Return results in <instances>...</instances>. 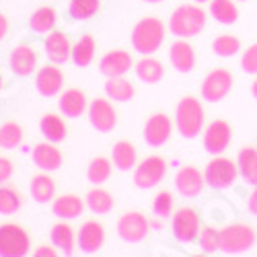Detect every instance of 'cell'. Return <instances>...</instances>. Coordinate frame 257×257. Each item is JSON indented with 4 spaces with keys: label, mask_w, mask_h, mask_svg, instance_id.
<instances>
[{
    "label": "cell",
    "mask_w": 257,
    "mask_h": 257,
    "mask_svg": "<svg viewBox=\"0 0 257 257\" xmlns=\"http://www.w3.org/2000/svg\"><path fill=\"white\" fill-rule=\"evenodd\" d=\"M208 15L198 5H179L169 19V31L177 37H194L206 29Z\"/></svg>",
    "instance_id": "cell-1"
},
{
    "label": "cell",
    "mask_w": 257,
    "mask_h": 257,
    "mask_svg": "<svg viewBox=\"0 0 257 257\" xmlns=\"http://www.w3.org/2000/svg\"><path fill=\"white\" fill-rule=\"evenodd\" d=\"M165 23L159 17H144L132 29V46L138 54L151 56L165 44Z\"/></svg>",
    "instance_id": "cell-2"
},
{
    "label": "cell",
    "mask_w": 257,
    "mask_h": 257,
    "mask_svg": "<svg viewBox=\"0 0 257 257\" xmlns=\"http://www.w3.org/2000/svg\"><path fill=\"white\" fill-rule=\"evenodd\" d=\"M206 123V111L196 97H183L175 109V127L183 138H196Z\"/></svg>",
    "instance_id": "cell-3"
},
{
    "label": "cell",
    "mask_w": 257,
    "mask_h": 257,
    "mask_svg": "<svg viewBox=\"0 0 257 257\" xmlns=\"http://www.w3.org/2000/svg\"><path fill=\"white\" fill-rule=\"evenodd\" d=\"M257 241V232L251 224L245 222H232L220 230V251L239 255L249 251Z\"/></svg>",
    "instance_id": "cell-4"
},
{
    "label": "cell",
    "mask_w": 257,
    "mask_h": 257,
    "mask_svg": "<svg viewBox=\"0 0 257 257\" xmlns=\"http://www.w3.org/2000/svg\"><path fill=\"white\" fill-rule=\"evenodd\" d=\"M31 251L29 232L15 222L0 224V257H27Z\"/></svg>",
    "instance_id": "cell-5"
},
{
    "label": "cell",
    "mask_w": 257,
    "mask_h": 257,
    "mask_svg": "<svg viewBox=\"0 0 257 257\" xmlns=\"http://www.w3.org/2000/svg\"><path fill=\"white\" fill-rule=\"evenodd\" d=\"M237 175H239L237 163L226 159V157H220V155L214 157L206 165V171H204L206 183L212 189H228L234 183V179H237Z\"/></svg>",
    "instance_id": "cell-6"
},
{
    "label": "cell",
    "mask_w": 257,
    "mask_h": 257,
    "mask_svg": "<svg viewBox=\"0 0 257 257\" xmlns=\"http://www.w3.org/2000/svg\"><path fill=\"white\" fill-rule=\"evenodd\" d=\"M167 175V161L159 155H151L134 167V185L140 189H153Z\"/></svg>",
    "instance_id": "cell-7"
},
{
    "label": "cell",
    "mask_w": 257,
    "mask_h": 257,
    "mask_svg": "<svg viewBox=\"0 0 257 257\" xmlns=\"http://www.w3.org/2000/svg\"><path fill=\"white\" fill-rule=\"evenodd\" d=\"M148 230H151V220H148L142 212L130 210L123 212L117 218V234L125 243H140L146 239Z\"/></svg>",
    "instance_id": "cell-8"
},
{
    "label": "cell",
    "mask_w": 257,
    "mask_h": 257,
    "mask_svg": "<svg viewBox=\"0 0 257 257\" xmlns=\"http://www.w3.org/2000/svg\"><path fill=\"white\" fill-rule=\"evenodd\" d=\"M173 237L181 243H191L200 237V230H202V224H200V216L198 212L191 208V206H183L179 210H175L173 214Z\"/></svg>",
    "instance_id": "cell-9"
},
{
    "label": "cell",
    "mask_w": 257,
    "mask_h": 257,
    "mask_svg": "<svg viewBox=\"0 0 257 257\" xmlns=\"http://www.w3.org/2000/svg\"><path fill=\"white\" fill-rule=\"evenodd\" d=\"M232 89V74L226 68H214L202 80V97L210 103L222 101Z\"/></svg>",
    "instance_id": "cell-10"
},
{
    "label": "cell",
    "mask_w": 257,
    "mask_h": 257,
    "mask_svg": "<svg viewBox=\"0 0 257 257\" xmlns=\"http://www.w3.org/2000/svg\"><path fill=\"white\" fill-rule=\"evenodd\" d=\"M175 121L171 119L167 113H153L144 123V140L148 146L153 148H161L169 142L171 134H173Z\"/></svg>",
    "instance_id": "cell-11"
},
{
    "label": "cell",
    "mask_w": 257,
    "mask_h": 257,
    "mask_svg": "<svg viewBox=\"0 0 257 257\" xmlns=\"http://www.w3.org/2000/svg\"><path fill=\"white\" fill-rule=\"evenodd\" d=\"M89 121L97 132H111L117 125V111L109 97H97L89 105Z\"/></svg>",
    "instance_id": "cell-12"
},
{
    "label": "cell",
    "mask_w": 257,
    "mask_h": 257,
    "mask_svg": "<svg viewBox=\"0 0 257 257\" xmlns=\"http://www.w3.org/2000/svg\"><path fill=\"white\" fill-rule=\"evenodd\" d=\"M230 138H232V130H230V123L224 119H214L210 121V125L204 130V148L206 153L210 155H222L226 148L230 146Z\"/></svg>",
    "instance_id": "cell-13"
},
{
    "label": "cell",
    "mask_w": 257,
    "mask_h": 257,
    "mask_svg": "<svg viewBox=\"0 0 257 257\" xmlns=\"http://www.w3.org/2000/svg\"><path fill=\"white\" fill-rule=\"evenodd\" d=\"M132 66H134V60L127 50H109L107 54H103L99 62V72L107 78L125 76L132 70Z\"/></svg>",
    "instance_id": "cell-14"
},
{
    "label": "cell",
    "mask_w": 257,
    "mask_h": 257,
    "mask_svg": "<svg viewBox=\"0 0 257 257\" xmlns=\"http://www.w3.org/2000/svg\"><path fill=\"white\" fill-rule=\"evenodd\" d=\"M206 183L204 173L194 165H183L175 175V189L183 198H196L202 194Z\"/></svg>",
    "instance_id": "cell-15"
},
{
    "label": "cell",
    "mask_w": 257,
    "mask_h": 257,
    "mask_svg": "<svg viewBox=\"0 0 257 257\" xmlns=\"http://www.w3.org/2000/svg\"><path fill=\"white\" fill-rule=\"evenodd\" d=\"M35 89L44 97H54L60 95L64 89V72L60 70L58 64H46L37 70L35 76Z\"/></svg>",
    "instance_id": "cell-16"
},
{
    "label": "cell",
    "mask_w": 257,
    "mask_h": 257,
    "mask_svg": "<svg viewBox=\"0 0 257 257\" xmlns=\"http://www.w3.org/2000/svg\"><path fill=\"white\" fill-rule=\"evenodd\" d=\"M39 54L31 44H19L9 58V66L17 76H31L37 68Z\"/></svg>",
    "instance_id": "cell-17"
},
{
    "label": "cell",
    "mask_w": 257,
    "mask_h": 257,
    "mask_svg": "<svg viewBox=\"0 0 257 257\" xmlns=\"http://www.w3.org/2000/svg\"><path fill=\"white\" fill-rule=\"evenodd\" d=\"M72 46L74 44H70V37L64 31H56V29L48 33L44 39V48H46L50 62L58 64V66L60 64H66L72 58Z\"/></svg>",
    "instance_id": "cell-18"
},
{
    "label": "cell",
    "mask_w": 257,
    "mask_h": 257,
    "mask_svg": "<svg viewBox=\"0 0 257 257\" xmlns=\"http://www.w3.org/2000/svg\"><path fill=\"white\" fill-rule=\"evenodd\" d=\"M76 241L84 253H97L105 243V226L99 220L82 222L76 232Z\"/></svg>",
    "instance_id": "cell-19"
},
{
    "label": "cell",
    "mask_w": 257,
    "mask_h": 257,
    "mask_svg": "<svg viewBox=\"0 0 257 257\" xmlns=\"http://www.w3.org/2000/svg\"><path fill=\"white\" fill-rule=\"evenodd\" d=\"M169 60H171V66H173L177 72L187 74L196 68V50L194 46L185 41L183 37L173 41L169 48Z\"/></svg>",
    "instance_id": "cell-20"
},
{
    "label": "cell",
    "mask_w": 257,
    "mask_h": 257,
    "mask_svg": "<svg viewBox=\"0 0 257 257\" xmlns=\"http://www.w3.org/2000/svg\"><path fill=\"white\" fill-rule=\"evenodd\" d=\"M31 157H33V163L41 171H48V173L58 171L62 167V161H64L60 148L54 142H39V144H35L33 151H31Z\"/></svg>",
    "instance_id": "cell-21"
},
{
    "label": "cell",
    "mask_w": 257,
    "mask_h": 257,
    "mask_svg": "<svg viewBox=\"0 0 257 257\" xmlns=\"http://www.w3.org/2000/svg\"><path fill=\"white\" fill-rule=\"evenodd\" d=\"M58 107L66 117L76 119V117H80L84 111H87L89 99H87V95H84V91H80V89H66V91L60 93Z\"/></svg>",
    "instance_id": "cell-22"
},
{
    "label": "cell",
    "mask_w": 257,
    "mask_h": 257,
    "mask_svg": "<svg viewBox=\"0 0 257 257\" xmlns=\"http://www.w3.org/2000/svg\"><path fill=\"white\" fill-rule=\"evenodd\" d=\"M84 206H87V202H84L80 196H76V194H62V196L54 198L52 212L56 214L60 220H74V218H78L80 214L84 212Z\"/></svg>",
    "instance_id": "cell-23"
},
{
    "label": "cell",
    "mask_w": 257,
    "mask_h": 257,
    "mask_svg": "<svg viewBox=\"0 0 257 257\" xmlns=\"http://www.w3.org/2000/svg\"><path fill=\"white\" fill-rule=\"evenodd\" d=\"M50 239H52L54 247H58L64 255H68V257L74 253V249H76V245H78V241H76V232H74V228H72L66 220L56 222V224L52 226V230H50Z\"/></svg>",
    "instance_id": "cell-24"
},
{
    "label": "cell",
    "mask_w": 257,
    "mask_h": 257,
    "mask_svg": "<svg viewBox=\"0 0 257 257\" xmlns=\"http://www.w3.org/2000/svg\"><path fill=\"white\" fill-rule=\"evenodd\" d=\"M111 163L119 171H132L138 165V151L132 142L117 140L111 148Z\"/></svg>",
    "instance_id": "cell-25"
},
{
    "label": "cell",
    "mask_w": 257,
    "mask_h": 257,
    "mask_svg": "<svg viewBox=\"0 0 257 257\" xmlns=\"http://www.w3.org/2000/svg\"><path fill=\"white\" fill-rule=\"evenodd\" d=\"M29 194L37 204L54 202V198H56V181H54V177L48 175V171L46 173L35 175L31 179V183H29Z\"/></svg>",
    "instance_id": "cell-26"
},
{
    "label": "cell",
    "mask_w": 257,
    "mask_h": 257,
    "mask_svg": "<svg viewBox=\"0 0 257 257\" xmlns=\"http://www.w3.org/2000/svg\"><path fill=\"white\" fill-rule=\"evenodd\" d=\"M136 76H138L142 82H146V84H157V82H161L163 76H165L163 62L157 60V58H153V54L140 58V60L136 62Z\"/></svg>",
    "instance_id": "cell-27"
},
{
    "label": "cell",
    "mask_w": 257,
    "mask_h": 257,
    "mask_svg": "<svg viewBox=\"0 0 257 257\" xmlns=\"http://www.w3.org/2000/svg\"><path fill=\"white\" fill-rule=\"evenodd\" d=\"M56 23H58V13H56V9H52V7H39V9H35V11L31 13V17H29V27H31V31H33V33H39V35L52 33L54 27H56Z\"/></svg>",
    "instance_id": "cell-28"
},
{
    "label": "cell",
    "mask_w": 257,
    "mask_h": 257,
    "mask_svg": "<svg viewBox=\"0 0 257 257\" xmlns=\"http://www.w3.org/2000/svg\"><path fill=\"white\" fill-rule=\"evenodd\" d=\"M39 130H41V134H44V138L48 142H54V144L62 142L68 134L66 121H64L62 115H58V113H46L44 117H41Z\"/></svg>",
    "instance_id": "cell-29"
},
{
    "label": "cell",
    "mask_w": 257,
    "mask_h": 257,
    "mask_svg": "<svg viewBox=\"0 0 257 257\" xmlns=\"http://www.w3.org/2000/svg\"><path fill=\"white\" fill-rule=\"evenodd\" d=\"M105 95L111 101L127 103V101L134 99L136 87L123 76H113V78H107V82H105Z\"/></svg>",
    "instance_id": "cell-30"
},
{
    "label": "cell",
    "mask_w": 257,
    "mask_h": 257,
    "mask_svg": "<svg viewBox=\"0 0 257 257\" xmlns=\"http://www.w3.org/2000/svg\"><path fill=\"white\" fill-rule=\"evenodd\" d=\"M97 54V41L93 35H80L78 41L72 46V62L80 68H87L89 64L95 60Z\"/></svg>",
    "instance_id": "cell-31"
},
{
    "label": "cell",
    "mask_w": 257,
    "mask_h": 257,
    "mask_svg": "<svg viewBox=\"0 0 257 257\" xmlns=\"http://www.w3.org/2000/svg\"><path fill=\"white\" fill-rule=\"evenodd\" d=\"M237 167H239V175L247 183L257 185V148L255 146L241 148L239 159H237Z\"/></svg>",
    "instance_id": "cell-32"
},
{
    "label": "cell",
    "mask_w": 257,
    "mask_h": 257,
    "mask_svg": "<svg viewBox=\"0 0 257 257\" xmlns=\"http://www.w3.org/2000/svg\"><path fill=\"white\" fill-rule=\"evenodd\" d=\"M84 202H87V208L91 212H95V214H109L113 210V206H115V200L111 196V191H107V189H103L99 185L89 191Z\"/></svg>",
    "instance_id": "cell-33"
},
{
    "label": "cell",
    "mask_w": 257,
    "mask_h": 257,
    "mask_svg": "<svg viewBox=\"0 0 257 257\" xmlns=\"http://www.w3.org/2000/svg\"><path fill=\"white\" fill-rule=\"evenodd\" d=\"M210 15L222 25H232L239 19V9L232 0H210Z\"/></svg>",
    "instance_id": "cell-34"
},
{
    "label": "cell",
    "mask_w": 257,
    "mask_h": 257,
    "mask_svg": "<svg viewBox=\"0 0 257 257\" xmlns=\"http://www.w3.org/2000/svg\"><path fill=\"white\" fill-rule=\"evenodd\" d=\"M243 44L237 35H230V33H222V35H216V39L212 41V52L220 56V58H232L241 52Z\"/></svg>",
    "instance_id": "cell-35"
},
{
    "label": "cell",
    "mask_w": 257,
    "mask_h": 257,
    "mask_svg": "<svg viewBox=\"0 0 257 257\" xmlns=\"http://www.w3.org/2000/svg\"><path fill=\"white\" fill-rule=\"evenodd\" d=\"M111 171H113V163L105 157H95L87 169V177L91 183L95 185H103L107 179L111 177Z\"/></svg>",
    "instance_id": "cell-36"
},
{
    "label": "cell",
    "mask_w": 257,
    "mask_h": 257,
    "mask_svg": "<svg viewBox=\"0 0 257 257\" xmlns=\"http://www.w3.org/2000/svg\"><path fill=\"white\" fill-rule=\"evenodd\" d=\"M21 204H23V198L15 187H9L5 183L0 185V214L11 216V214L21 210Z\"/></svg>",
    "instance_id": "cell-37"
},
{
    "label": "cell",
    "mask_w": 257,
    "mask_h": 257,
    "mask_svg": "<svg viewBox=\"0 0 257 257\" xmlns=\"http://www.w3.org/2000/svg\"><path fill=\"white\" fill-rule=\"evenodd\" d=\"M23 138H25V132L21 127V123L5 121L0 125V144H3V148H17L23 142Z\"/></svg>",
    "instance_id": "cell-38"
},
{
    "label": "cell",
    "mask_w": 257,
    "mask_h": 257,
    "mask_svg": "<svg viewBox=\"0 0 257 257\" xmlns=\"http://www.w3.org/2000/svg\"><path fill=\"white\" fill-rule=\"evenodd\" d=\"M101 9V0H70L68 11L76 21L93 19Z\"/></svg>",
    "instance_id": "cell-39"
},
{
    "label": "cell",
    "mask_w": 257,
    "mask_h": 257,
    "mask_svg": "<svg viewBox=\"0 0 257 257\" xmlns=\"http://www.w3.org/2000/svg\"><path fill=\"white\" fill-rule=\"evenodd\" d=\"M153 212L157 214L159 218H169L175 214V198L169 189H163L155 196L153 200Z\"/></svg>",
    "instance_id": "cell-40"
},
{
    "label": "cell",
    "mask_w": 257,
    "mask_h": 257,
    "mask_svg": "<svg viewBox=\"0 0 257 257\" xmlns=\"http://www.w3.org/2000/svg\"><path fill=\"white\" fill-rule=\"evenodd\" d=\"M198 243L202 247L204 253H214L220 249V230L212 228V226H206L200 230V237H198Z\"/></svg>",
    "instance_id": "cell-41"
},
{
    "label": "cell",
    "mask_w": 257,
    "mask_h": 257,
    "mask_svg": "<svg viewBox=\"0 0 257 257\" xmlns=\"http://www.w3.org/2000/svg\"><path fill=\"white\" fill-rule=\"evenodd\" d=\"M241 68L247 74H257V44L249 46L241 56Z\"/></svg>",
    "instance_id": "cell-42"
},
{
    "label": "cell",
    "mask_w": 257,
    "mask_h": 257,
    "mask_svg": "<svg viewBox=\"0 0 257 257\" xmlns=\"http://www.w3.org/2000/svg\"><path fill=\"white\" fill-rule=\"evenodd\" d=\"M13 173H15V165H13V161L7 159V157H0V185L7 183V181L13 177Z\"/></svg>",
    "instance_id": "cell-43"
},
{
    "label": "cell",
    "mask_w": 257,
    "mask_h": 257,
    "mask_svg": "<svg viewBox=\"0 0 257 257\" xmlns=\"http://www.w3.org/2000/svg\"><path fill=\"white\" fill-rule=\"evenodd\" d=\"M58 251H60V249L54 247V245H39V247L31 253V257H60Z\"/></svg>",
    "instance_id": "cell-44"
},
{
    "label": "cell",
    "mask_w": 257,
    "mask_h": 257,
    "mask_svg": "<svg viewBox=\"0 0 257 257\" xmlns=\"http://www.w3.org/2000/svg\"><path fill=\"white\" fill-rule=\"evenodd\" d=\"M247 210L253 214V216H257V185L253 187V191L247 198Z\"/></svg>",
    "instance_id": "cell-45"
},
{
    "label": "cell",
    "mask_w": 257,
    "mask_h": 257,
    "mask_svg": "<svg viewBox=\"0 0 257 257\" xmlns=\"http://www.w3.org/2000/svg\"><path fill=\"white\" fill-rule=\"evenodd\" d=\"M9 29H11V23H9V17L5 13H0V41H3L7 35H9Z\"/></svg>",
    "instance_id": "cell-46"
},
{
    "label": "cell",
    "mask_w": 257,
    "mask_h": 257,
    "mask_svg": "<svg viewBox=\"0 0 257 257\" xmlns=\"http://www.w3.org/2000/svg\"><path fill=\"white\" fill-rule=\"evenodd\" d=\"M251 95L257 99V74H255V78H253V82H251Z\"/></svg>",
    "instance_id": "cell-47"
},
{
    "label": "cell",
    "mask_w": 257,
    "mask_h": 257,
    "mask_svg": "<svg viewBox=\"0 0 257 257\" xmlns=\"http://www.w3.org/2000/svg\"><path fill=\"white\" fill-rule=\"evenodd\" d=\"M151 228H163L161 220H151Z\"/></svg>",
    "instance_id": "cell-48"
},
{
    "label": "cell",
    "mask_w": 257,
    "mask_h": 257,
    "mask_svg": "<svg viewBox=\"0 0 257 257\" xmlns=\"http://www.w3.org/2000/svg\"><path fill=\"white\" fill-rule=\"evenodd\" d=\"M144 3H151V5H157V3H163V0H144Z\"/></svg>",
    "instance_id": "cell-49"
},
{
    "label": "cell",
    "mask_w": 257,
    "mask_h": 257,
    "mask_svg": "<svg viewBox=\"0 0 257 257\" xmlns=\"http://www.w3.org/2000/svg\"><path fill=\"white\" fill-rule=\"evenodd\" d=\"M3 89H5V78L0 76V91H3Z\"/></svg>",
    "instance_id": "cell-50"
},
{
    "label": "cell",
    "mask_w": 257,
    "mask_h": 257,
    "mask_svg": "<svg viewBox=\"0 0 257 257\" xmlns=\"http://www.w3.org/2000/svg\"><path fill=\"white\" fill-rule=\"evenodd\" d=\"M196 3H208V0H196Z\"/></svg>",
    "instance_id": "cell-51"
},
{
    "label": "cell",
    "mask_w": 257,
    "mask_h": 257,
    "mask_svg": "<svg viewBox=\"0 0 257 257\" xmlns=\"http://www.w3.org/2000/svg\"><path fill=\"white\" fill-rule=\"evenodd\" d=\"M194 257H208V255H194Z\"/></svg>",
    "instance_id": "cell-52"
},
{
    "label": "cell",
    "mask_w": 257,
    "mask_h": 257,
    "mask_svg": "<svg viewBox=\"0 0 257 257\" xmlns=\"http://www.w3.org/2000/svg\"><path fill=\"white\" fill-rule=\"evenodd\" d=\"M0 148H3V144H0Z\"/></svg>",
    "instance_id": "cell-53"
}]
</instances>
